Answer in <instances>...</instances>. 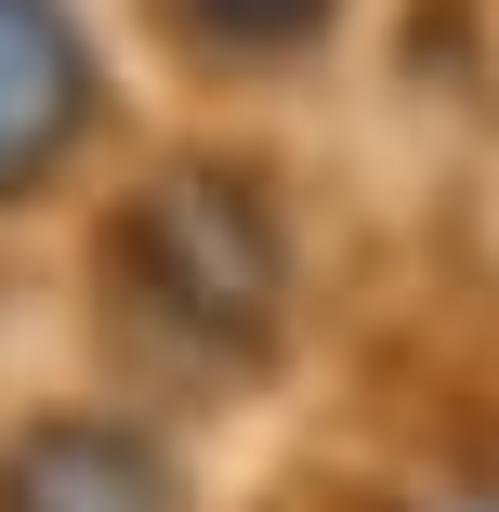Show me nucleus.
<instances>
[{"label":"nucleus","mask_w":499,"mask_h":512,"mask_svg":"<svg viewBox=\"0 0 499 512\" xmlns=\"http://www.w3.org/2000/svg\"><path fill=\"white\" fill-rule=\"evenodd\" d=\"M79 119V40L53 0H0V184H27Z\"/></svg>","instance_id":"2"},{"label":"nucleus","mask_w":499,"mask_h":512,"mask_svg":"<svg viewBox=\"0 0 499 512\" xmlns=\"http://www.w3.org/2000/svg\"><path fill=\"white\" fill-rule=\"evenodd\" d=\"M132 276H158L171 316H197V329L237 355L276 316V224H263V197L237 171H171L145 211H132Z\"/></svg>","instance_id":"1"},{"label":"nucleus","mask_w":499,"mask_h":512,"mask_svg":"<svg viewBox=\"0 0 499 512\" xmlns=\"http://www.w3.org/2000/svg\"><path fill=\"white\" fill-rule=\"evenodd\" d=\"M14 512H171V486L106 434H40V460L14 473Z\"/></svg>","instance_id":"3"},{"label":"nucleus","mask_w":499,"mask_h":512,"mask_svg":"<svg viewBox=\"0 0 499 512\" xmlns=\"http://www.w3.org/2000/svg\"><path fill=\"white\" fill-rule=\"evenodd\" d=\"M171 14L211 40V53H289V40L329 27V0H171Z\"/></svg>","instance_id":"4"},{"label":"nucleus","mask_w":499,"mask_h":512,"mask_svg":"<svg viewBox=\"0 0 499 512\" xmlns=\"http://www.w3.org/2000/svg\"><path fill=\"white\" fill-rule=\"evenodd\" d=\"M434 512H499V486H460V499H434Z\"/></svg>","instance_id":"5"}]
</instances>
